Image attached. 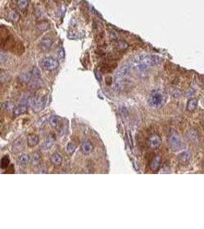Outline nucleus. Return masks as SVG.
<instances>
[{
    "instance_id": "obj_26",
    "label": "nucleus",
    "mask_w": 204,
    "mask_h": 229,
    "mask_svg": "<svg viewBox=\"0 0 204 229\" xmlns=\"http://www.w3.org/2000/svg\"><path fill=\"white\" fill-rule=\"evenodd\" d=\"M9 18L12 20V21H15V22L19 20V15H18V14L15 12H11L10 13H9Z\"/></svg>"
},
{
    "instance_id": "obj_25",
    "label": "nucleus",
    "mask_w": 204,
    "mask_h": 229,
    "mask_svg": "<svg viewBox=\"0 0 204 229\" xmlns=\"http://www.w3.org/2000/svg\"><path fill=\"white\" fill-rule=\"evenodd\" d=\"M76 150V145H75L73 143L70 142L67 144V152L69 153V154H71L73 153V152L75 151Z\"/></svg>"
},
{
    "instance_id": "obj_1",
    "label": "nucleus",
    "mask_w": 204,
    "mask_h": 229,
    "mask_svg": "<svg viewBox=\"0 0 204 229\" xmlns=\"http://www.w3.org/2000/svg\"><path fill=\"white\" fill-rule=\"evenodd\" d=\"M161 61V58L155 55H140L134 60V64L141 72H145L148 67L158 65Z\"/></svg>"
},
{
    "instance_id": "obj_23",
    "label": "nucleus",
    "mask_w": 204,
    "mask_h": 229,
    "mask_svg": "<svg viewBox=\"0 0 204 229\" xmlns=\"http://www.w3.org/2000/svg\"><path fill=\"white\" fill-rule=\"evenodd\" d=\"M40 161H41V155L38 153H34L33 157H32V163L34 166H36L39 164Z\"/></svg>"
},
{
    "instance_id": "obj_31",
    "label": "nucleus",
    "mask_w": 204,
    "mask_h": 229,
    "mask_svg": "<svg viewBox=\"0 0 204 229\" xmlns=\"http://www.w3.org/2000/svg\"><path fill=\"white\" fill-rule=\"evenodd\" d=\"M64 56V50L61 49V51H60V57H63Z\"/></svg>"
},
{
    "instance_id": "obj_21",
    "label": "nucleus",
    "mask_w": 204,
    "mask_h": 229,
    "mask_svg": "<svg viewBox=\"0 0 204 229\" xmlns=\"http://www.w3.org/2000/svg\"><path fill=\"white\" fill-rule=\"evenodd\" d=\"M17 5L21 10H24L28 6V0H18Z\"/></svg>"
},
{
    "instance_id": "obj_6",
    "label": "nucleus",
    "mask_w": 204,
    "mask_h": 229,
    "mask_svg": "<svg viewBox=\"0 0 204 229\" xmlns=\"http://www.w3.org/2000/svg\"><path fill=\"white\" fill-rule=\"evenodd\" d=\"M93 148H94V146H93V144L92 143V141H90V140L84 141L83 142L82 146H81V150H82L83 153L85 155H88L90 153H91Z\"/></svg>"
},
{
    "instance_id": "obj_24",
    "label": "nucleus",
    "mask_w": 204,
    "mask_h": 229,
    "mask_svg": "<svg viewBox=\"0 0 204 229\" xmlns=\"http://www.w3.org/2000/svg\"><path fill=\"white\" fill-rule=\"evenodd\" d=\"M37 27H38V30L41 31H47V29L49 28L48 24H47V23H46V22L38 23V25H37Z\"/></svg>"
},
{
    "instance_id": "obj_27",
    "label": "nucleus",
    "mask_w": 204,
    "mask_h": 229,
    "mask_svg": "<svg viewBox=\"0 0 204 229\" xmlns=\"http://www.w3.org/2000/svg\"><path fill=\"white\" fill-rule=\"evenodd\" d=\"M109 37L111 39L117 40L118 38H119V34H118V32L116 31V30L111 29V30L109 31Z\"/></svg>"
},
{
    "instance_id": "obj_18",
    "label": "nucleus",
    "mask_w": 204,
    "mask_h": 229,
    "mask_svg": "<svg viewBox=\"0 0 204 229\" xmlns=\"http://www.w3.org/2000/svg\"><path fill=\"white\" fill-rule=\"evenodd\" d=\"M29 161H30V157L28 154H22L18 158V162L21 165H26V164H28Z\"/></svg>"
},
{
    "instance_id": "obj_17",
    "label": "nucleus",
    "mask_w": 204,
    "mask_h": 229,
    "mask_svg": "<svg viewBox=\"0 0 204 229\" xmlns=\"http://www.w3.org/2000/svg\"><path fill=\"white\" fill-rule=\"evenodd\" d=\"M115 46L119 50H124L128 48V44L124 41H119L115 43Z\"/></svg>"
},
{
    "instance_id": "obj_30",
    "label": "nucleus",
    "mask_w": 204,
    "mask_h": 229,
    "mask_svg": "<svg viewBox=\"0 0 204 229\" xmlns=\"http://www.w3.org/2000/svg\"><path fill=\"white\" fill-rule=\"evenodd\" d=\"M112 82H113V80H112L111 76H106V83L108 84V85H110L112 83Z\"/></svg>"
},
{
    "instance_id": "obj_20",
    "label": "nucleus",
    "mask_w": 204,
    "mask_h": 229,
    "mask_svg": "<svg viewBox=\"0 0 204 229\" xmlns=\"http://www.w3.org/2000/svg\"><path fill=\"white\" fill-rule=\"evenodd\" d=\"M179 160H180V161H183V162H187V161H188L190 160V157H191V154H190V153L188 151H184L183 152V153H180V155H179Z\"/></svg>"
},
{
    "instance_id": "obj_16",
    "label": "nucleus",
    "mask_w": 204,
    "mask_h": 229,
    "mask_svg": "<svg viewBox=\"0 0 204 229\" xmlns=\"http://www.w3.org/2000/svg\"><path fill=\"white\" fill-rule=\"evenodd\" d=\"M197 105H198V102H197V99H190L187 102V109L188 111H190V112L194 111V110L197 109Z\"/></svg>"
},
{
    "instance_id": "obj_19",
    "label": "nucleus",
    "mask_w": 204,
    "mask_h": 229,
    "mask_svg": "<svg viewBox=\"0 0 204 229\" xmlns=\"http://www.w3.org/2000/svg\"><path fill=\"white\" fill-rule=\"evenodd\" d=\"M10 164V160L8 156H4L1 160V162H0V167L2 169H6L8 166Z\"/></svg>"
},
{
    "instance_id": "obj_13",
    "label": "nucleus",
    "mask_w": 204,
    "mask_h": 229,
    "mask_svg": "<svg viewBox=\"0 0 204 229\" xmlns=\"http://www.w3.org/2000/svg\"><path fill=\"white\" fill-rule=\"evenodd\" d=\"M32 73H21L18 76V82L21 83H27L30 82L32 79Z\"/></svg>"
},
{
    "instance_id": "obj_28",
    "label": "nucleus",
    "mask_w": 204,
    "mask_h": 229,
    "mask_svg": "<svg viewBox=\"0 0 204 229\" xmlns=\"http://www.w3.org/2000/svg\"><path fill=\"white\" fill-rule=\"evenodd\" d=\"M6 61H7V57H6V55L2 51L0 50V64H4V63L6 62Z\"/></svg>"
},
{
    "instance_id": "obj_10",
    "label": "nucleus",
    "mask_w": 204,
    "mask_h": 229,
    "mask_svg": "<svg viewBox=\"0 0 204 229\" xmlns=\"http://www.w3.org/2000/svg\"><path fill=\"white\" fill-rule=\"evenodd\" d=\"M117 67V64L116 63L113 62H107V63H104L102 65V71L106 72V73H110V72L113 71V70L116 69V67Z\"/></svg>"
},
{
    "instance_id": "obj_5",
    "label": "nucleus",
    "mask_w": 204,
    "mask_h": 229,
    "mask_svg": "<svg viewBox=\"0 0 204 229\" xmlns=\"http://www.w3.org/2000/svg\"><path fill=\"white\" fill-rule=\"evenodd\" d=\"M147 144L149 148L156 150L159 148L161 144V138L158 135H151L147 141Z\"/></svg>"
},
{
    "instance_id": "obj_29",
    "label": "nucleus",
    "mask_w": 204,
    "mask_h": 229,
    "mask_svg": "<svg viewBox=\"0 0 204 229\" xmlns=\"http://www.w3.org/2000/svg\"><path fill=\"white\" fill-rule=\"evenodd\" d=\"M8 79L7 73L5 72H0V81H6Z\"/></svg>"
},
{
    "instance_id": "obj_11",
    "label": "nucleus",
    "mask_w": 204,
    "mask_h": 229,
    "mask_svg": "<svg viewBox=\"0 0 204 229\" xmlns=\"http://www.w3.org/2000/svg\"><path fill=\"white\" fill-rule=\"evenodd\" d=\"M131 72V67L129 65H124L119 69L117 72V76L119 77H123L129 74Z\"/></svg>"
},
{
    "instance_id": "obj_4",
    "label": "nucleus",
    "mask_w": 204,
    "mask_h": 229,
    "mask_svg": "<svg viewBox=\"0 0 204 229\" xmlns=\"http://www.w3.org/2000/svg\"><path fill=\"white\" fill-rule=\"evenodd\" d=\"M41 66L45 70H54L58 67V61L55 58L50 57H45L41 61Z\"/></svg>"
},
{
    "instance_id": "obj_8",
    "label": "nucleus",
    "mask_w": 204,
    "mask_h": 229,
    "mask_svg": "<svg viewBox=\"0 0 204 229\" xmlns=\"http://www.w3.org/2000/svg\"><path fill=\"white\" fill-rule=\"evenodd\" d=\"M161 156H155L153 160L151 161V164H150V167L152 171H157L161 167Z\"/></svg>"
},
{
    "instance_id": "obj_15",
    "label": "nucleus",
    "mask_w": 204,
    "mask_h": 229,
    "mask_svg": "<svg viewBox=\"0 0 204 229\" xmlns=\"http://www.w3.org/2000/svg\"><path fill=\"white\" fill-rule=\"evenodd\" d=\"M50 161H51V162L53 163L55 166H60L62 164L63 158L59 153H54L52 155L51 157H50Z\"/></svg>"
},
{
    "instance_id": "obj_9",
    "label": "nucleus",
    "mask_w": 204,
    "mask_h": 229,
    "mask_svg": "<svg viewBox=\"0 0 204 229\" xmlns=\"http://www.w3.org/2000/svg\"><path fill=\"white\" fill-rule=\"evenodd\" d=\"M52 44H53V41H52L50 38H43V39L40 41V48L42 50H47L50 47H51Z\"/></svg>"
},
{
    "instance_id": "obj_22",
    "label": "nucleus",
    "mask_w": 204,
    "mask_h": 229,
    "mask_svg": "<svg viewBox=\"0 0 204 229\" xmlns=\"http://www.w3.org/2000/svg\"><path fill=\"white\" fill-rule=\"evenodd\" d=\"M49 122H50V124L52 127H56L58 125V123H59V118H58L57 116L54 115V116H51L49 118Z\"/></svg>"
},
{
    "instance_id": "obj_7",
    "label": "nucleus",
    "mask_w": 204,
    "mask_h": 229,
    "mask_svg": "<svg viewBox=\"0 0 204 229\" xmlns=\"http://www.w3.org/2000/svg\"><path fill=\"white\" fill-rule=\"evenodd\" d=\"M12 110H13V111H12V114H13L15 117H17L27 113L28 107L27 105H24V104H22V105H18V106L15 107Z\"/></svg>"
},
{
    "instance_id": "obj_3",
    "label": "nucleus",
    "mask_w": 204,
    "mask_h": 229,
    "mask_svg": "<svg viewBox=\"0 0 204 229\" xmlns=\"http://www.w3.org/2000/svg\"><path fill=\"white\" fill-rule=\"evenodd\" d=\"M171 148L174 151L180 150L183 147V141L177 133H171L168 138Z\"/></svg>"
},
{
    "instance_id": "obj_12",
    "label": "nucleus",
    "mask_w": 204,
    "mask_h": 229,
    "mask_svg": "<svg viewBox=\"0 0 204 229\" xmlns=\"http://www.w3.org/2000/svg\"><path fill=\"white\" fill-rule=\"evenodd\" d=\"M39 142V138L35 135H29L27 137V143L29 147H32L36 146Z\"/></svg>"
},
{
    "instance_id": "obj_2",
    "label": "nucleus",
    "mask_w": 204,
    "mask_h": 229,
    "mask_svg": "<svg viewBox=\"0 0 204 229\" xmlns=\"http://www.w3.org/2000/svg\"><path fill=\"white\" fill-rule=\"evenodd\" d=\"M150 105L154 108H158L161 106L164 102V96L161 93L158 91H154L151 93L148 99Z\"/></svg>"
},
{
    "instance_id": "obj_14",
    "label": "nucleus",
    "mask_w": 204,
    "mask_h": 229,
    "mask_svg": "<svg viewBox=\"0 0 204 229\" xmlns=\"http://www.w3.org/2000/svg\"><path fill=\"white\" fill-rule=\"evenodd\" d=\"M54 143V138L53 135H49L47 139H46V141H44V144H43V148L44 150H48V149L51 148Z\"/></svg>"
}]
</instances>
